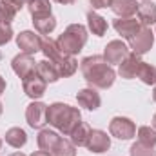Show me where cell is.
<instances>
[{"label": "cell", "mask_w": 156, "mask_h": 156, "mask_svg": "<svg viewBox=\"0 0 156 156\" xmlns=\"http://www.w3.org/2000/svg\"><path fill=\"white\" fill-rule=\"evenodd\" d=\"M80 71L85 78V82L94 89H109L115 83V69L105 62L104 56L93 55L80 62Z\"/></svg>", "instance_id": "6da1fadb"}, {"label": "cell", "mask_w": 156, "mask_h": 156, "mask_svg": "<svg viewBox=\"0 0 156 156\" xmlns=\"http://www.w3.org/2000/svg\"><path fill=\"white\" fill-rule=\"evenodd\" d=\"M80 122H82V115L76 107L60 102L47 105V123L53 125L56 131H60L64 136H69Z\"/></svg>", "instance_id": "7a4b0ae2"}, {"label": "cell", "mask_w": 156, "mask_h": 156, "mask_svg": "<svg viewBox=\"0 0 156 156\" xmlns=\"http://www.w3.org/2000/svg\"><path fill=\"white\" fill-rule=\"evenodd\" d=\"M85 42H87V29L82 24H71V26H67V29L56 40L60 51L64 55H69V56H75L76 53H80L82 47L85 45Z\"/></svg>", "instance_id": "3957f363"}, {"label": "cell", "mask_w": 156, "mask_h": 156, "mask_svg": "<svg viewBox=\"0 0 156 156\" xmlns=\"http://www.w3.org/2000/svg\"><path fill=\"white\" fill-rule=\"evenodd\" d=\"M109 134L118 140H131L133 136H136V125L129 118L116 116L109 123Z\"/></svg>", "instance_id": "277c9868"}, {"label": "cell", "mask_w": 156, "mask_h": 156, "mask_svg": "<svg viewBox=\"0 0 156 156\" xmlns=\"http://www.w3.org/2000/svg\"><path fill=\"white\" fill-rule=\"evenodd\" d=\"M154 44V33L149 29V27H142L133 38L129 40V47H131V53L142 56L145 55Z\"/></svg>", "instance_id": "5b68a950"}, {"label": "cell", "mask_w": 156, "mask_h": 156, "mask_svg": "<svg viewBox=\"0 0 156 156\" xmlns=\"http://www.w3.org/2000/svg\"><path fill=\"white\" fill-rule=\"evenodd\" d=\"M131 49L122 42V40H113L105 45L104 49V58L109 66H120L127 56H129Z\"/></svg>", "instance_id": "8992f818"}, {"label": "cell", "mask_w": 156, "mask_h": 156, "mask_svg": "<svg viewBox=\"0 0 156 156\" xmlns=\"http://www.w3.org/2000/svg\"><path fill=\"white\" fill-rule=\"evenodd\" d=\"M22 87H24V93L33 98V100H38L45 94V89H47V82L44 78L38 76V73H31L29 76H26L22 80Z\"/></svg>", "instance_id": "52a82bcc"}, {"label": "cell", "mask_w": 156, "mask_h": 156, "mask_svg": "<svg viewBox=\"0 0 156 156\" xmlns=\"http://www.w3.org/2000/svg\"><path fill=\"white\" fill-rule=\"evenodd\" d=\"M26 120L33 129H42L47 123V105L42 102H31L26 109Z\"/></svg>", "instance_id": "ba28073f"}, {"label": "cell", "mask_w": 156, "mask_h": 156, "mask_svg": "<svg viewBox=\"0 0 156 156\" xmlns=\"http://www.w3.org/2000/svg\"><path fill=\"white\" fill-rule=\"evenodd\" d=\"M16 45L22 53L35 55V53L42 51V37L35 31H22L16 37Z\"/></svg>", "instance_id": "9c48e42d"}, {"label": "cell", "mask_w": 156, "mask_h": 156, "mask_svg": "<svg viewBox=\"0 0 156 156\" xmlns=\"http://www.w3.org/2000/svg\"><path fill=\"white\" fill-rule=\"evenodd\" d=\"M11 67H13V71H15L18 76L24 80L26 76H29L31 73H35V71H37V62H35L33 55L20 53V55H16V56L13 58Z\"/></svg>", "instance_id": "30bf717a"}, {"label": "cell", "mask_w": 156, "mask_h": 156, "mask_svg": "<svg viewBox=\"0 0 156 156\" xmlns=\"http://www.w3.org/2000/svg\"><path fill=\"white\" fill-rule=\"evenodd\" d=\"M85 147H87L91 153L102 154V153H105V151L111 147V138L107 136V133H105V131H100V129H93Z\"/></svg>", "instance_id": "8fae6325"}, {"label": "cell", "mask_w": 156, "mask_h": 156, "mask_svg": "<svg viewBox=\"0 0 156 156\" xmlns=\"http://www.w3.org/2000/svg\"><path fill=\"white\" fill-rule=\"evenodd\" d=\"M113 26H115V29H116L118 35H122L123 38L131 40L144 26L140 24V20H136V18H116L115 22H113Z\"/></svg>", "instance_id": "7c38bea8"}, {"label": "cell", "mask_w": 156, "mask_h": 156, "mask_svg": "<svg viewBox=\"0 0 156 156\" xmlns=\"http://www.w3.org/2000/svg\"><path fill=\"white\" fill-rule=\"evenodd\" d=\"M140 66H142V58L134 53H129V56L118 66V75L122 78H125V80H133L138 75Z\"/></svg>", "instance_id": "4fadbf2b"}, {"label": "cell", "mask_w": 156, "mask_h": 156, "mask_svg": "<svg viewBox=\"0 0 156 156\" xmlns=\"http://www.w3.org/2000/svg\"><path fill=\"white\" fill-rule=\"evenodd\" d=\"M76 100H78V105L85 107L87 111H96L100 107V104H102V98H100V94L96 93L94 87H85V89L78 91Z\"/></svg>", "instance_id": "5bb4252c"}, {"label": "cell", "mask_w": 156, "mask_h": 156, "mask_svg": "<svg viewBox=\"0 0 156 156\" xmlns=\"http://www.w3.org/2000/svg\"><path fill=\"white\" fill-rule=\"evenodd\" d=\"M138 5L140 4L136 0H113L111 2V9L118 18H131L133 15H136Z\"/></svg>", "instance_id": "9a60e30c"}, {"label": "cell", "mask_w": 156, "mask_h": 156, "mask_svg": "<svg viewBox=\"0 0 156 156\" xmlns=\"http://www.w3.org/2000/svg\"><path fill=\"white\" fill-rule=\"evenodd\" d=\"M60 138H62V136H60L58 133L51 131V129H40L38 138H37L40 151H45V153H53V149L56 147V144H58V140H60Z\"/></svg>", "instance_id": "2e32d148"}, {"label": "cell", "mask_w": 156, "mask_h": 156, "mask_svg": "<svg viewBox=\"0 0 156 156\" xmlns=\"http://www.w3.org/2000/svg\"><path fill=\"white\" fill-rule=\"evenodd\" d=\"M136 15H138V20H140V24H142L144 27H149V26L156 24V4L145 0L144 4L138 5Z\"/></svg>", "instance_id": "e0dca14e"}, {"label": "cell", "mask_w": 156, "mask_h": 156, "mask_svg": "<svg viewBox=\"0 0 156 156\" xmlns=\"http://www.w3.org/2000/svg\"><path fill=\"white\" fill-rule=\"evenodd\" d=\"M37 73H38L40 78H44L45 82H56L58 78H60V73H58V67H56V64L55 62H51V60H40L37 62Z\"/></svg>", "instance_id": "ac0fdd59"}, {"label": "cell", "mask_w": 156, "mask_h": 156, "mask_svg": "<svg viewBox=\"0 0 156 156\" xmlns=\"http://www.w3.org/2000/svg\"><path fill=\"white\" fill-rule=\"evenodd\" d=\"M91 125L87 122H80L76 127L73 129V133L69 134V140L75 144V147H85L87 145V140L91 136Z\"/></svg>", "instance_id": "d6986e66"}, {"label": "cell", "mask_w": 156, "mask_h": 156, "mask_svg": "<svg viewBox=\"0 0 156 156\" xmlns=\"http://www.w3.org/2000/svg\"><path fill=\"white\" fill-rule=\"evenodd\" d=\"M42 53L45 55V58L47 60H51V62H60L64 56H67V55H64L62 51H60V47H58V44H56V40L49 38V37H45V38H42Z\"/></svg>", "instance_id": "ffe728a7"}, {"label": "cell", "mask_w": 156, "mask_h": 156, "mask_svg": "<svg viewBox=\"0 0 156 156\" xmlns=\"http://www.w3.org/2000/svg\"><path fill=\"white\" fill-rule=\"evenodd\" d=\"M87 24H89V31L96 37H104L105 31H107V20L104 16H100L98 13H94V11L87 13Z\"/></svg>", "instance_id": "44dd1931"}, {"label": "cell", "mask_w": 156, "mask_h": 156, "mask_svg": "<svg viewBox=\"0 0 156 156\" xmlns=\"http://www.w3.org/2000/svg\"><path fill=\"white\" fill-rule=\"evenodd\" d=\"M33 26H35V31L38 35H49L55 31L56 27V18L53 15H45V16H35L33 18Z\"/></svg>", "instance_id": "7402d4cb"}, {"label": "cell", "mask_w": 156, "mask_h": 156, "mask_svg": "<svg viewBox=\"0 0 156 156\" xmlns=\"http://www.w3.org/2000/svg\"><path fill=\"white\" fill-rule=\"evenodd\" d=\"M5 144L15 147V149H20L27 144V134L24 129L20 127H11L7 133H5Z\"/></svg>", "instance_id": "603a6c76"}, {"label": "cell", "mask_w": 156, "mask_h": 156, "mask_svg": "<svg viewBox=\"0 0 156 156\" xmlns=\"http://www.w3.org/2000/svg\"><path fill=\"white\" fill-rule=\"evenodd\" d=\"M56 67H58V73H60V78L66 76H73L78 69V62L75 56H64L60 62H56Z\"/></svg>", "instance_id": "cb8c5ba5"}, {"label": "cell", "mask_w": 156, "mask_h": 156, "mask_svg": "<svg viewBox=\"0 0 156 156\" xmlns=\"http://www.w3.org/2000/svg\"><path fill=\"white\" fill-rule=\"evenodd\" d=\"M27 9L31 13V16H45L51 15V2L49 0H31L27 4Z\"/></svg>", "instance_id": "d4e9b609"}, {"label": "cell", "mask_w": 156, "mask_h": 156, "mask_svg": "<svg viewBox=\"0 0 156 156\" xmlns=\"http://www.w3.org/2000/svg\"><path fill=\"white\" fill-rule=\"evenodd\" d=\"M51 154L53 156H76V147H75V144H73L71 140L60 138Z\"/></svg>", "instance_id": "484cf974"}, {"label": "cell", "mask_w": 156, "mask_h": 156, "mask_svg": "<svg viewBox=\"0 0 156 156\" xmlns=\"http://www.w3.org/2000/svg\"><path fill=\"white\" fill-rule=\"evenodd\" d=\"M136 76L140 78L145 85H154V83H156V67H154V66H151V64L142 62L140 71H138V75H136Z\"/></svg>", "instance_id": "4316f807"}, {"label": "cell", "mask_w": 156, "mask_h": 156, "mask_svg": "<svg viewBox=\"0 0 156 156\" xmlns=\"http://www.w3.org/2000/svg\"><path fill=\"white\" fill-rule=\"evenodd\" d=\"M138 142L145 144V145H156V129L154 127H149V125H144L138 129Z\"/></svg>", "instance_id": "83f0119b"}, {"label": "cell", "mask_w": 156, "mask_h": 156, "mask_svg": "<svg viewBox=\"0 0 156 156\" xmlns=\"http://www.w3.org/2000/svg\"><path fill=\"white\" fill-rule=\"evenodd\" d=\"M16 9L13 7V5H9L5 0H0V24H11L13 20H15V16H16Z\"/></svg>", "instance_id": "f1b7e54d"}, {"label": "cell", "mask_w": 156, "mask_h": 156, "mask_svg": "<svg viewBox=\"0 0 156 156\" xmlns=\"http://www.w3.org/2000/svg\"><path fill=\"white\" fill-rule=\"evenodd\" d=\"M129 153H131V156H156L154 147H151V145H145V144H142V142H136V144H133Z\"/></svg>", "instance_id": "f546056e"}, {"label": "cell", "mask_w": 156, "mask_h": 156, "mask_svg": "<svg viewBox=\"0 0 156 156\" xmlns=\"http://www.w3.org/2000/svg\"><path fill=\"white\" fill-rule=\"evenodd\" d=\"M11 38H13V29H11V26L0 24V45L7 44Z\"/></svg>", "instance_id": "4dcf8cb0"}, {"label": "cell", "mask_w": 156, "mask_h": 156, "mask_svg": "<svg viewBox=\"0 0 156 156\" xmlns=\"http://www.w3.org/2000/svg\"><path fill=\"white\" fill-rule=\"evenodd\" d=\"M111 2L113 0H89V4H91V7L93 9H102V7H111Z\"/></svg>", "instance_id": "1f68e13d"}, {"label": "cell", "mask_w": 156, "mask_h": 156, "mask_svg": "<svg viewBox=\"0 0 156 156\" xmlns=\"http://www.w3.org/2000/svg\"><path fill=\"white\" fill-rule=\"evenodd\" d=\"M31 156H53L51 153H45V151H35Z\"/></svg>", "instance_id": "d6a6232c"}, {"label": "cell", "mask_w": 156, "mask_h": 156, "mask_svg": "<svg viewBox=\"0 0 156 156\" xmlns=\"http://www.w3.org/2000/svg\"><path fill=\"white\" fill-rule=\"evenodd\" d=\"M4 91H5V80H4V78L0 76V94H2Z\"/></svg>", "instance_id": "836d02e7"}, {"label": "cell", "mask_w": 156, "mask_h": 156, "mask_svg": "<svg viewBox=\"0 0 156 156\" xmlns=\"http://www.w3.org/2000/svg\"><path fill=\"white\" fill-rule=\"evenodd\" d=\"M58 4H64V5H69V4H75V0H55Z\"/></svg>", "instance_id": "e575fe53"}, {"label": "cell", "mask_w": 156, "mask_h": 156, "mask_svg": "<svg viewBox=\"0 0 156 156\" xmlns=\"http://www.w3.org/2000/svg\"><path fill=\"white\" fill-rule=\"evenodd\" d=\"M9 156H26L24 153H13V154H9Z\"/></svg>", "instance_id": "d590c367"}, {"label": "cell", "mask_w": 156, "mask_h": 156, "mask_svg": "<svg viewBox=\"0 0 156 156\" xmlns=\"http://www.w3.org/2000/svg\"><path fill=\"white\" fill-rule=\"evenodd\" d=\"M153 100L156 102V83H154V91H153Z\"/></svg>", "instance_id": "8d00e7d4"}, {"label": "cell", "mask_w": 156, "mask_h": 156, "mask_svg": "<svg viewBox=\"0 0 156 156\" xmlns=\"http://www.w3.org/2000/svg\"><path fill=\"white\" fill-rule=\"evenodd\" d=\"M153 127L156 129V113H154V116H153Z\"/></svg>", "instance_id": "74e56055"}, {"label": "cell", "mask_w": 156, "mask_h": 156, "mask_svg": "<svg viewBox=\"0 0 156 156\" xmlns=\"http://www.w3.org/2000/svg\"><path fill=\"white\" fill-rule=\"evenodd\" d=\"M2 111H4V109H2V102H0V116H2Z\"/></svg>", "instance_id": "f35d334b"}, {"label": "cell", "mask_w": 156, "mask_h": 156, "mask_svg": "<svg viewBox=\"0 0 156 156\" xmlns=\"http://www.w3.org/2000/svg\"><path fill=\"white\" fill-rule=\"evenodd\" d=\"M0 149H2V138H0Z\"/></svg>", "instance_id": "ab89813d"}, {"label": "cell", "mask_w": 156, "mask_h": 156, "mask_svg": "<svg viewBox=\"0 0 156 156\" xmlns=\"http://www.w3.org/2000/svg\"><path fill=\"white\" fill-rule=\"evenodd\" d=\"M24 2H26V4H29V2H31V0H24Z\"/></svg>", "instance_id": "60d3db41"}, {"label": "cell", "mask_w": 156, "mask_h": 156, "mask_svg": "<svg viewBox=\"0 0 156 156\" xmlns=\"http://www.w3.org/2000/svg\"><path fill=\"white\" fill-rule=\"evenodd\" d=\"M144 2H145V0H144Z\"/></svg>", "instance_id": "b9f144b4"}]
</instances>
